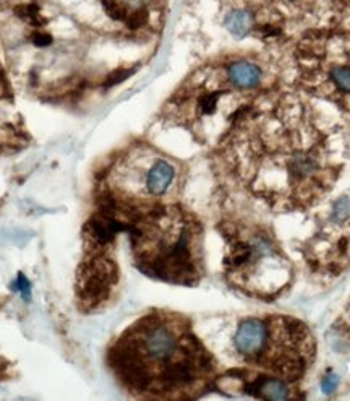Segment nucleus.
<instances>
[{
    "instance_id": "nucleus-10",
    "label": "nucleus",
    "mask_w": 350,
    "mask_h": 401,
    "mask_svg": "<svg viewBox=\"0 0 350 401\" xmlns=\"http://www.w3.org/2000/svg\"><path fill=\"white\" fill-rule=\"evenodd\" d=\"M253 13L248 12V10L238 8L233 10L226 18V26L229 28L231 33L237 38H243V36L248 34V31L252 30L253 26Z\"/></svg>"
},
{
    "instance_id": "nucleus-13",
    "label": "nucleus",
    "mask_w": 350,
    "mask_h": 401,
    "mask_svg": "<svg viewBox=\"0 0 350 401\" xmlns=\"http://www.w3.org/2000/svg\"><path fill=\"white\" fill-rule=\"evenodd\" d=\"M18 284H20V291L23 293L26 299H28L30 298V284H28V281H26V278L23 276V274H20L18 276Z\"/></svg>"
},
{
    "instance_id": "nucleus-5",
    "label": "nucleus",
    "mask_w": 350,
    "mask_h": 401,
    "mask_svg": "<svg viewBox=\"0 0 350 401\" xmlns=\"http://www.w3.org/2000/svg\"><path fill=\"white\" fill-rule=\"evenodd\" d=\"M226 272L238 289L264 300L283 294L294 278V265L273 236L252 226L231 234Z\"/></svg>"
},
{
    "instance_id": "nucleus-14",
    "label": "nucleus",
    "mask_w": 350,
    "mask_h": 401,
    "mask_svg": "<svg viewBox=\"0 0 350 401\" xmlns=\"http://www.w3.org/2000/svg\"><path fill=\"white\" fill-rule=\"evenodd\" d=\"M8 91V88H7V82H5V77H4V73H2V68H0V96H5Z\"/></svg>"
},
{
    "instance_id": "nucleus-6",
    "label": "nucleus",
    "mask_w": 350,
    "mask_h": 401,
    "mask_svg": "<svg viewBox=\"0 0 350 401\" xmlns=\"http://www.w3.org/2000/svg\"><path fill=\"white\" fill-rule=\"evenodd\" d=\"M297 62L302 87L350 108V51L342 39L306 38L297 52Z\"/></svg>"
},
{
    "instance_id": "nucleus-7",
    "label": "nucleus",
    "mask_w": 350,
    "mask_h": 401,
    "mask_svg": "<svg viewBox=\"0 0 350 401\" xmlns=\"http://www.w3.org/2000/svg\"><path fill=\"white\" fill-rule=\"evenodd\" d=\"M115 281L114 263L108 258L96 255L86 262L84 270L79 273L78 293L79 299L84 300L89 307L99 304L108 298V294Z\"/></svg>"
},
{
    "instance_id": "nucleus-1",
    "label": "nucleus",
    "mask_w": 350,
    "mask_h": 401,
    "mask_svg": "<svg viewBox=\"0 0 350 401\" xmlns=\"http://www.w3.org/2000/svg\"><path fill=\"white\" fill-rule=\"evenodd\" d=\"M231 163L248 192L274 211L309 208L336 176L321 119L290 94L247 109L233 132Z\"/></svg>"
},
{
    "instance_id": "nucleus-12",
    "label": "nucleus",
    "mask_w": 350,
    "mask_h": 401,
    "mask_svg": "<svg viewBox=\"0 0 350 401\" xmlns=\"http://www.w3.org/2000/svg\"><path fill=\"white\" fill-rule=\"evenodd\" d=\"M33 42L38 47H44L51 44V36L44 33L42 30H36V33L33 34Z\"/></svg>"
},
{
    "instance_id": "nucleus-3",
    "label": "nucleus",
    "mask_w": 350,
    "mask_h": 401,
    "mask_svg": "<svg viewBox=\"0 0 350 401\" xmlns=\"http://www.w3.org/2000/svg\"><path fill=\"white\" fill-rule=\"evenodd\" d=\"M131 249L143 273L177 284H193L203 273V231L187 211L159 205L130 226Z\"/></svg>"
},
{
    "instance_id": "nucleus-8",
    "label": "nucleus",
    "mask_w": 350,
    "mask_h": 401,
    "mask_svg": "<svg viewBox=\"0 0 350 401\" xmlns=\"http://www.w3.org/2000/svg\"><path fill=\"white\" fill-rule=\"evenodd\" d=\"M177 179V167L166 158L155 156L151 158L150 167H148V195L155 205H164V200L171 193Z\"/></svg>"
},
{
    "instance_id": "nucleus-11",
    "label": "nucleus",
    "mask_w": 350,
    "mask_h": 401,
    "mask_svg": "<svg viewBox=\"0 0 350 401\" xmlns=\"http://www.w3.org/2000/svg\"><path fill=\"white\" fill-rule=\"evenodd\" d=\"M17 15L20 18H23L26 23L34 26L36 30H41L42 25H46V18L42 17L39 12V7L36 4L20 5V7L17 8Z\"/></svg>"
},
{
    "instance_id": "nucleus-4",
    "label": "nucleus",
    "mask_w": 350,
    "mask_h": 401,
    "mask_svg": "<svg viewBox=\"0 0 350 401\" xmlns=\"http://www.w3.org/2000/svg\"><path fill=\"white\" fill-rule=\"evenodd\" d=\"M233 346L243 362L290 382L304 377L315 361L310 329L287 315L245 319L235 331Z\"/></svg>"
},
{
    "instance_id": "nucleus-2",
    "label": "nucleus",
    "mask_w": 350,
    "mask_h": 401,
    "mask_svg": "<svg viewBox=\"0 0 350 401\" xmlns=\"http://www.w3.org/2000/svg\"><path fill=\"white\" fill-rule=\"evenodd\" d=\"M110 367L136 397L195 398L214 377V361L185 317L151 312L110 350Z\"/></svg>"
},
{
    "instance_id": "nucleus-9",
    "label": "nucleus",
    "mask_w": 350,
    "mask_h": 401,
    "mask_svg": "<svg viewBox=\"0 0 350 401\" xmlns=\"http://www.w3.org/2000/svg\"><path fill=\"white\" fill-rule=\"evenodd\" d=\"M226 67L233 84H237L238 88L245 89L248 93H253L254 89H258L263 82L261 67L254 62L235 61Z\"/></svg>"
}]
</instances>
